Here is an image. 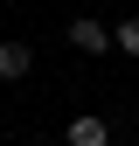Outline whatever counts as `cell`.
Instances as JSON below:
<instances>
[{"label":"cell","mask_w":139,"mask_h":146,"mask_svg":"<svg viewBox=\"0 0 139 146\" xmlns=\"http://www.w3.org/2000/svg\"><path fill=\"white\" fill-rule=\"evenodd\" d=\"M28 70H35V49L28 42H0V84H21Z\"/></svg>","instance_id":"cell-3"},{"label":"cell","mask_w":139,"mask_h":146,"mask_svg":"<svg viewBox=\"0 0 139 146\" xmlns=\"http://www.w3.org/2000/svg\"><path fill=\"white\" fill-rule=\"evenodd\" d=\"M28 146H63V139H28Z\"/></svg>","instance_id":"cell-5"},{"label":"cell","mask_w":139,"mask_h":146,"mask_svg":"<svg viewBox=\"0 0 139 146\" xmlns=\"http://www.w3.org/2000/svg\"><path fill=\"white\" fill-rule=\"evenodd\" d=\"M63 35H70V49H77V56H104V49H111V28H104L97 14H77Z\"/></svg>","instance_id":"cell-1"},{"label":"cell","mask_w":139,"mask_h":146,"mask_svg":"<svg viewBox=\"0 0 139 146\" xmlns=\"http://www.w3.org/2000/svg\"><path fill=\"white\" fill-rule=\"evenodd\" d=\"M63 146H111V118L77 111V118H70V132H63Z\"/></svg>","instance_id":"cell-2"},{"label":"cell","mask_w":139,"mask_h":146,"mask_svg":"<svg viewBox=\"0 0 139 146\" xmlns=\"http://www.w3.org/2000/svg\"><path fill=\"white\" fill-rule=\"evenodd\" d=\"M111 49H125V56H139V14H132V21H118V28H111Z\"/></svg>","instance_id":"cell-4"}]
</instances>
